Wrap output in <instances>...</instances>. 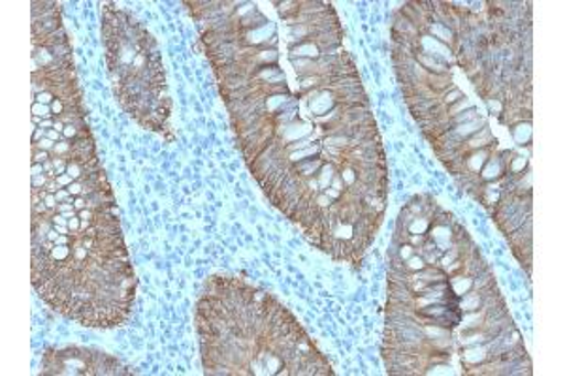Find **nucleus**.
I'll return each mask as SVG.
<instances>
[{"label": "nucleus", "instance_id": "1", "mask_svg": "<svg viewBox=\"0 0 565 376\" xmlns=\"http://www.w3.org/2000/svg\"><path fill=\"white\" fill-rule=\"evenodd\" d=\"M104 44L117 100L141 127L161 130L170 116L159 45L130 13L104 7Z\"/></svg>", "mask_w": 565, "mask_h": 376}, {"label": "nucleus", "instance_id": "2", "mask_svg": "<svg viewBox=\"0 0 565 376\" xmlns=\"http://www.w3.org/2000/svg\"><path fill=\"white\" fill-rule=\"evenodd\" d=\"M44 375H125L121 365L116 359L100 352L68 348L55 354H45Z\"/></svg>", "mask_w": 565, "mask_h": 376}]
</instances>
